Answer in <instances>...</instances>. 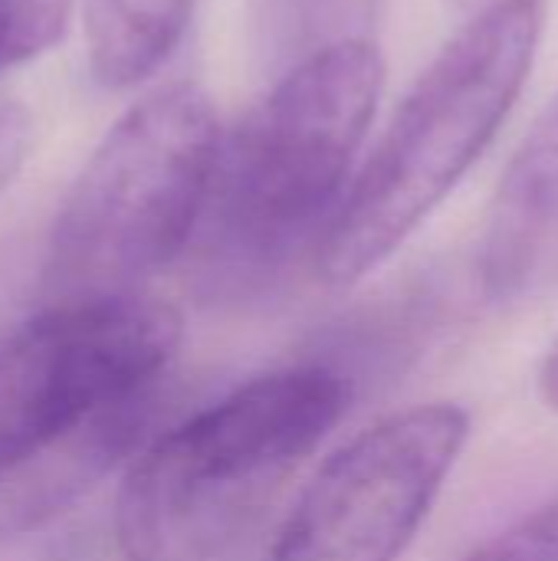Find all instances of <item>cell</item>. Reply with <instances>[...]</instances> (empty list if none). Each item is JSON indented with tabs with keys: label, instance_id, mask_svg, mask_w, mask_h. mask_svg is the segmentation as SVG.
I'll list each match as a JSON object with an SVG mask.
<instances>
[{
	"label": "cell",
	"instance_id": "obj_3",
	"mask_svg": "<svg viewBox=\"0 0 558 561\" xmlns=\"http://www.w3.org/2000/svg\"><path fill=\"white\" fill-rule=\"evenodd\" d=\"M546 0H497L431 59L358 168L319 256L332 286L382 266L457 187L520 99Z\"/></svg>",
	"mask_w": 558,
	"mask_h": 561
},
{
	"label": "cell",
	"instance_id": "obj_11",
	"mask_svg": "<svg viewBox=\"0 0 558 561\" xmlns=\"http://www.w3.org/2000/svg\"><path fill=\"white\" fill-rule=\"evenodd\" d=\"M66 20L69 0H0V72L46 53Z\"/></svg>",
	"mask_w": 558,
	"mask_h": 561
},
{
	"label": "cell",
	"instance_id": "obj_12",
	"mask_svg": "<svg viewBox=\"0 0 558 561\" xmlns=\"http://www.w3.org/2000/svg\"><path fill=\"white\" fill-rule=\"evenodd\" d=\"M460 561H558V493Z\"/></svg>",
	"mask_w": 558,
	"mask_h": 561
},
{
	"label": "cell",
	"instance_id": "obj_15",
	"mask_svg": "<svg viewBox=\"0 0 558 561\" xmlns=\"http://www.w3.org/2000/svg\"><path fill=\"white\" fill-rule=\"evenodd\" d=\"M460 10H474V13H480V10H487L490 3H497V0H454Z\"/></svg>",
	"mask_w": 558,
	"mask_h": 561
},
{
	"label": "cell",
	"instance_id": "obj_14",
	"mask_svg": "<svg viewBox=\"0 0 558 561\" xmlns=\"http://www.w3.org/2000/svg\"><path fill=\"white\" fill-rule=\"evenodd\" d=\"M539 398L546 401L549 411L558 414V339L549 345V352L539 365Z\"/></svg>",
	"mask_w": 558,
	"mask_h": 561
},
{
	"label": "cell",
	"instance_id": "obj_9",
	"mask_svg": "<svg viewBox=\"0 0 558 561\" xmlns=\"http://www.w3.org/2000/svg\"><path fill=\"white\" fill-rule=\"evenodd\" d=\"M197 0H86V43L95 82L128 89L181 43Z\"/></svg>",
	"mask_w": 558,
	"mask_h": 561
},
{
	"label": "cell",
	"instance_id": "obj_5",
	"mask_svg": "<svg viewBox=\"0 0 558 561\" xmlns=\"http://www.w3.org/2000/svg\"><path fill=\"white\" fill-rule=\"evenodd\" d=\"M181 316L135 296L46 302L0 335V473L102 411L161 388Z\"/></svg>",
	"mask_w": 558,
	"mask_h": 561
},
{
	"label": "cell",
	"instance_id": "obj_1",
	"mask_svg": "<svg viewBox=\"0 0 558 561\" xmlns=\"http://www.w3.org/2000/svg\"><path fill=\"white\" fill-rule=\"evenodd\" d=\"M382 89L378 46L349 39L280 72L220 135L184 253L197 299L253 309L283 296L309 263L319 273Z\"/></svg>",
	"mask_w": 558,
	"mask_h": 561
},
{
	"label": "cell",
	"instance_id": "obj_4",
	"mask_svg": "<svg viewBox=\"0 0 558 561\" xmlns=\"http://www.w3.org/2000/svg\"><path fill=\"white\" fill-rule=\"evenodd\" d=\"M220 122L197 82L138 99L76 174L46 243L49 302L135 296L184 260L201 220Z\"/></svg>",
	"mask_w": 558,
	"mask_h": 561
},
{
	"label": "cell",
	"instance_id": "obj_2",
	"mask_svg": "<svg viewBox=\"0 0 558 561\" xmlns=\"http://www.w3.org/2000/svg\"><path fill=\"white\" fill-rule=\"evenodd\" d=\"M352 381L306 362L257 375L145 444L115 500L125 561H220L345 414Z\"/></svg>",
	"mask_w": 558,
	"mask_h": 561
},
{
	"label": "cell",
	"instance_id": "obj_13",
	"mask_svg": "<svg viewBox=\"0 0 558 561\" xmlns=\"http://www.w3.org/2000/svg\"><path fill=\"white\" fill-rule=\"evenodd\" d=\"M33 148V115L23 102L0 95V194L20 174Z\"/></svg>",
	"mask_w": 558,
	"mask_h": 561
},
{
	"label": "cell",
	"instance_id": "obj_7",
	"mask_svg": "<svg viewBox=\"0 0 558 561\" xmlns=\"http://www.w3.org/2000/svg\"><path fill=\"white\" fill-rule=\"evenodd\" d=\"M474 276L483 299L503 309L558 293V95L497 184Z\"/></svg>",
	"mask_w": 558,
	"mask_h": 561
},
{
	"label": "cell",
	"instance_id": "obj_10",
	"mask_svg": "<svg viewBox=\"0 0 558 561\" xmlns=\"http://www.w3.org/2000/svg\"><path fill=\"white\" fill-rule=\"evenodd\" d=\"M375 7L378 0H260L263 56L286 72L329 46L368 39Z\"/></svg>",
	"mask_w": 558,
	"mask_h": 561
},
{
	"label": "cell",
	"instance_id": "obj_6",
	"mask_svg": "<svg viewBox=\"0 0 558 561\" xmlns=\"http://www.w3.org/2000/svg\"><path fill=\"white\" fill-rule=\"evenodd\" d=\"M467 437V411L447 401L368 424L316 470L263 561H398L431 516Z\"/></svg>",
	"mask_w": 558,
	"mask_h": 561
},
{
	"label": "cell",
	"instance_id": "obj_8",
	"mask_svg": "<svg viewBox=\"0 0 558 561\" xmlns=\"http://www.w3.org/2000/svg\"><path fill=\"white\" fill-rule=\"evenodd\" d=\"M161 388L122 401L72 434L39 447L0 473V542L23 539L76 503H82L109 473L135 460L161 408Z\"/></svg>",
	"mask_w": 558,
	"mask_h": 561
}]
</instances>
